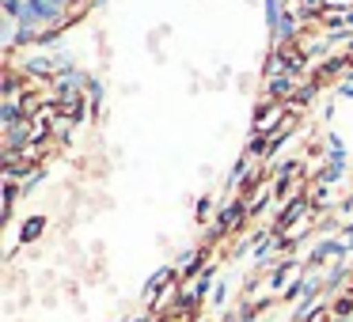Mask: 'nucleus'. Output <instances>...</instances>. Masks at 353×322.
<instances>
[{
	"mask_svg": "<svg viewBox=\"0 0 353 322\" xmlns=\"http://www.w3.org/2000/svg\"><path fill=\"white\" fill-rule=\"evenodd\" d=\"M247 220H251V208H247V201H243V197L228 201V205H224L221 213H216L213 228H209V239H221V235H228V231L243 228Z\"/></svg>",
	"mask_w": 353,
	"mask_h": 322,
	"instance_id": "1",
	"label": "nucleus"
},
{
	"mask_svg": "<svg viewBox=\"0 0 353 322\" xmlns=\"http://www.w3.org/2000/svg\"><path fill=\"white\" fill-rule=\"evenodd\" d=\"M289 107H281V103H259V110H254V133H262V137H277V133L289 125Z\"/></svg>",
	"mask_w": 353,
	"mask_h": 322,
	"instance_id": "2",
	"label": "nucleus"
},
{
	"mask_svg": "<svg viewBox=\"0 0 353 322\" xmlns=\"http://www.w3.org/2000/svg\"><path fill=\"white\" fill-rule=\"evenodd\" d=\"M312 213V197H304V193H296V197L289 201V205L277 213V220H274V235H285V231H292L304 216Z\"/></svg>",
	"mask_w": 353,
	"mask_h": 322,
	"instance_id": "3",
	"label": "nucleus"
},
{
	"mask_svg": "<svg viewBox=\"0 0 353 322\" xmlns=\"http://www.w3.org/2000/svg\"><path fill=\"white\" fill-rule=\"evenodd\" d=\"M345 254H350V250H345L342 235H327V239H319V243H315L312 250H307V269H319L323 261H330V258L342 261Z\"/></svg>",
	"mask_w": 353,
	"mask_h": 322,
	"instance_id": "4",
	"label": "nucleus"
},
{
	"mask_svg": "<svg viewBox=\"0 0 353 322\" xmlns=\"http://www.w3.org/2000/svg\"><path fill=\"white\" fill-rule=\"evenodd\" d=\"M350 277H353V266H345V261H334V266L323 273V292H330V296L345 292V288H350Z\"/></svg>",
	"mask_w": 353,
	"mask_h": 322,
	"instance_id": "5",
	"label": "nucleus"
},
{
	"mask_svg": "<svg viewBox=\"0 0 353 322\" xmlns=\"http://www.w3.org/2000/svg\"><path fill=\"white\" fill-rule=\"evenodd\" d=\"M23 76H42V80H57V61H54V54H34V57H27L23 65Z\"/></svg>",
	"mask_w": 353,
	"mask_h": 322,
	"instance_id": "6",
	"label": "nucleus"
},
{
	"mask_svg": "<svg viewBox=\"0 0 353 322\" xmlns=\"http://www.w3.org/2000/svg\"><path fill=\"white\" fill-rule=\"evenodd\" d=\"M296 27H300V16H296V12H289V8H285L281 23H277L274 31H270V42H274V46H292V39L300 34Z\"/></svg>",
	"mask_w": 353,
	"mask_h": 322,
	"instance_id": "7",
	"label": "nucleus"
},
{
	"mask_svg": "<svg viewBox=\"0 0 353 322\" xmlns=\"http://www.w3.org/2000/svg\"><path fill=\"white\" fill-rule=\"evenodd\" d=\"M292 92H296V80H292V76H274V80H266V103H281V107H289Z\"/></svg>",
	"mask_w": 353,
	"mask_h": 322,
	"instance_id": "8",
	"label": "nucleus"
},
{
	"mask_svg": "<svg viewBox=\"0 0 353 322\" xmlns=\"http://www.w3.org/2000/svg\"><path fill=\"white\" fill-rule=\"evenodd\" d=\"M289 273H296V258H292V254H289L285 261H277V266H274V273L266 277V288H270V292H281L285 281H289Z\"/></svg>",
	"mask_w": 353,
	"mask_h": 322,
	"instance_id": "9",
	"label": "nucleus"
},
{
	"mask_svg": "<svg viewBox=\"0 0 353 322\" xmlns=\"http://www.w3.org/2000/svg\"><path fill=\"white\" fill-rule=\"evenodd\" d=\"M342 72H353V57L338 54V57H327L319 65V80H330V76H342Z\"/></svg>",
	"mask_w": 353,
	"mask_h": 322,
	"instance_id": "10",
	"label": "nucleus"
},
{
	"mask_svg": "<svg viewBox=\"0 0 353 322\" xmlns=\"http://www.w3.org/2000/svg\"><path fill=\"white\" fill-rule=\"evenodd\" d=\"M315 92H319V80H312V84H300L296 92H292V99H289V114H296L300 107H307V103L315 99Z\"/></svg>",
	"mask_w": 353,
	"mask_h": 322,
	"instance_id": "11",
	"label": "nucleus"
},
{
	"mask_svg": "<svg viewBox=\"0 0 353 322\" xmlns=\"http://www.w3.org/2000/svg\"><path fill=\"white\" fill-rule=\"evenodd\" d=\"M27 118H23V110H19V103H4L0 107V125L4 129H16V125H23Z\"/></svg>",
	"mask_w": 353,
	"mask_h": 322,
	"instance_id": "12",
	"label": "nucleus"
},
{
	"mask_svg": "<svg viewBox=\"0 0 353 322\" xmlns=\"http://www.w3.org/2000/svg\"><path fill=\"white\" fill-rule=\"evenodd\" d=\"M42 231H46V216H31L23 224V231H19V243H39Z\"/></svg>",
	"mask_w": 353,
	"mask_h": 322,
	"instance_id": "13",
	"label": "nucleus"
},
{
	"mask_svg": "<svg viewBox=\"0 0 353 322\" xmlns=\"http://www.w3.org/2000/svg\"><path fill=\"white\" fill-rule=\"evenodd\" d=\"M330 311H334V319H350V314H353V292L350 288L338 292V296L330 299Z\"/></svg>",
	"mask_w": 353,
	"mask_h": 322,
	"instance_id": "14",
	"label": "nucleus"
},
{
	"mask_svg": "<svg viewBox=\"0 0 353 322\" xmlns=\"http://www.w3.org/2000/svg\"><path fill=\"white\" fill-rule=\"evenodd\" d=\"M270 148H274V140H270V137H262V133H254V137H251V144H247V155H251V160H266V155H274Z\"/></svg>",
	"mask_w": 353,
	"mask_h": 322,
	"instance_id": "15",
	"label": "nucleus"
},
{
	"mask_svg": "<svg viewBox=\"0 0 353 322\" xmlns=\"http://www.w3.org/2000/svg\"><path fill=\"white\" fill-rule=\"evenodd\" d=\"M84 95H88V110H92V114H99V110H103V84L95 76H88Z\"/></svg>",
	"mask_w": 353,
	"mask_h": 322,
	"instance_id": "16",
	"label": "nucleus"
},
{
	"mask_svg": "<svg viewBox=\"0 0 353 322\" xmlns=\"http://www.w3.org/2000/svg\"><path fill=\"white\" fill-rule=\"evenodd\" d=\"M323 155H327L330 167H345V144H342V137H330L327 140V152H323Z\"/></svg>",
	"mask_w": 353,
	"mask_h": 322,
	"instance_id": "17",
	"label": "nucleus"
},
{
	"mask_svg": "<svg viewBox=\"0 0 353 322\" xmlns=\"http://www.w3.org/2000/svg\"><path fill=\"white\" fill-rule=\"evenodd\" d=\"M270 201H274V186H266V190H259L251 201H247V208H251V220H254V216H262V208H266Z\"/></svg>",
	"mask_w": 353,
	"mask_h": 322,
	"instance_id": "18",
	"label": "nucleus"
},
{
	"mask_svg": "<svg viewBox=\"0 0 353 322\" xmlns=\"http://www.w3.org/2000/svg\"><path fill=\"white\" fill-rule=\"evenodd\" d=\"M0 95H4V103H16V95H19V72L16 69L4 72V87H0Z\"/></svg>",
	"mask_w": 353,
	"mask_h": 322,
	"instance_id": "19",
	"label": "nucleus"
},
{
	"mask_svg": "<svg viewBox=\"0 0 353 322\" xmlns=\"http://www.w3.org/2000/svg\"><path fill=\"white\" fill-rule=\"evenodd\" d=\"M266 4V27L274 31L277 23H281V16H285V0H262Z\"/></svg>",
	"mask_w": 353,
	"mask_h": 322,
	"instance_id": "20",
	"label": "nucleus"
},
{
	"mask_svg": "<svg viewBox=\"0 0 353 322\" xmlns=\"http://www.w3.org/2000/svg\"><path fill=\"white\" fill-rule=\"evenodd\" d=\"M342 178H345V167H327L315 175V186H338Z\"/></svg>",
	"mask_w": 353,
	"mask_h": 322,
	"instance_id": "21",
	"label": "nucleus"
},
{
	"mask_svg": "<svg viewBox=\"0 0 353 322\" xmlns=\"http://www.w3.org/2000/svg\"><path fill=\"white\" fill-rule=\"evenodd\" d=\"M42 178H46V171H31V175H27L23 178V182H19V190H23V193H34V190H39V186H42Z\"/></svg>",
	"mask_w": 353,
	"mask_h": 322,
	"instance_id": "22",
	"label": "nucleus"
},
{
	"mask_svg": "<svg viewBox=\"0 0 353 322\" xmlns=\"http://www.w3.org/2000/svg\"><path fill=\"white\" fill-rule=\"evenodd\" d=\"M209 208H213V197H209V193H201V197H198V220L201 224L209 220Z\"/></svg>",
	"mask_w": 353,
	"mask_h": 322,
	"instance_id": "23",
	"label": "nucleus"
},
{
	"mask_svg": "<svg viewBox=\"0 0 353 322\" xmlns=\"http://www.w3.org/2000/svg\"><path fill=\"white\" fill-rule=\"evenodd\" d=\"M224 296H228V284L216 281V288H213V307H221V303H224Z\"/></svg>",
	"mask_w": 353,
	"mask_h": 322,
	"instance_id": "24",
	"label": "nucleus"
},
{
	"mask_svg": "<svg viewBox=\"0 0 353 322\" xmlns=\"http://www.w3.org/2000/svg\"><path fill=\"white\" fill-rule=\"evenodd\" d=\"M334 95H342V99H353V80H342V84L334 87Z\"/></svg>",
	"mask_w": 353,
	"mask_h": 322,
	"instance_id": "25",
	"label": "nucleus"
},
{
	"mask_svg": "<svg viewBox=\"0 0 353 322\" xmlns=\"http://www.w3.org/2000/svg\"><path fill=\"white\" fill-rule=\"evenodd\" d=\"M342 243H345V250L353 254V224H350V228H342Z\"/></svg>",
	"mask_w": 353,
	"mask_h": 322,
	"instance_id": "26",
	"label": "nucleus"
},
{
	"mask_svg": "<svg viewBox=\"0 0 353 322\" xmlns=\"http://www.w3.org/2000/svg\"><path fill=\"white\" fill-rule=\"evenodd\" d=\"M125 322H152V314H133V319H125Z\"/></svg>",
	"mask_w": 353,
	"mask_h": 322,
	"instance_id": "27",
	"label": "nucleus"
},
{
	"mask_svg": "<svg viewBox=\"0 0 353 322\" xmlns=\"http://www.w3.org/2000/svg\"><path fill=\"white\" fill-rule=\"evenodd\" d=\"M345 23H350V31H353V8H350V12H345Z\"/></svg>",
	"mask_w": 353,
	"mask_h": 322,
	"instance_id": "28",
	"label": "nucleus"
},
{
	"mask_svg": "<svg viewBox=\"0 0 353 322\" xmlns=\"http://www.w3.org/2000/svg\"><path fill=\"white\" fill-rule=\"evenodd\" d=\"M92 4H95V8H103V4H107V0H92Z\"/></svg>",
	"mask_w": 353,
	"mask_h": 322,
	"instance_id": "29",
	"label": "nucleus"
},
{
	"mask_svg": "<svg viewBox=\"0 0 353 322\" xmlns=\"http://www.w3.org/2000/svg\"><path fill=\"white\" fill-rule=\"evenodd\" d=\"M334 322H353V314H350V319H334Z\"/></svg>",
	"mask_w": 353,
	"mask_h": 322,
	"instance_id": "30",
	"label": "nucleus"
},
{
	"mask_svg": "<svg viewBox=\"0 0 353 322\" xmlns=\"http://www.w3.org/2000/svg\"><path fill=\"white\" fill-rule=\"evenodd\" d=\"M350 54H353V39H350Z\"/></svg>",
	"mask_w": 353,
	"mask_h": 322,
	"instance_id": "31",
	"label": "nucleus"
},
{
	"mask_svg": "<svg viewBox=\"0 0 353 322\" xmlns=\"http://www.w3.org/2000/svg\"><path fill=\"white\" fill-rule=\"evenodd\" d=\"M160 322H171V319H160Z\"/></svg>",
	"mask_w": 353,
	"mask_h": 322,
	"instance_id": "32",
	"label": "nucleus"
},
{
	"mask_svg": "<svg viewBox=\"0 0 353 322\" xmlns=\"http://www.w3.org/2000/svg\"><path fill=\"white\" fill-rule=\"evenodd\" d=\"M201 322H209V319H201Z\"/></svg>",
	"mask_w": 353,
	"mask_h": 322,
	"instance_id": "33",
	"label": "nucleus"
}]
</instances>
